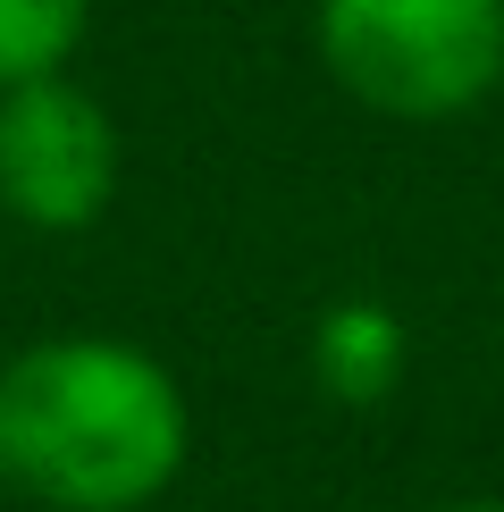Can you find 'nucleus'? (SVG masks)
Instances as JSON below:
<instances>
[{
  "label": "nucleus",
  "instance_id": "obj_3",
  "mask_svg": "<svg viewBox=\"0 0 504 512\" xmlns=\"http://www.w3.org/2000/svg\"><path fill=\"white\" fill-rule=\"evenodd\" d=\"M118 177L126 143L101 93H84L68 68L0 84V219L26 236H84L110 219Z\"/></svg>",
  "mask_w": 504,
  "mask_h": 512
},
{
  "label": "nucleus",
  "instance_id": "obj_2",
  "mask_svg": "<svg viewBox=\"0 0 504 512\" xmlns=\"http://www.w3.org/2000/svg\"><path fill=\"white\" fill-rule=\"evenodd\" d=\"M311 51L353 110L446 126L504 93V0H320Z\"/></svg>",
  "mask_w": 504,
  "mask_h": 512
},
{
  "label": "nucleus",
  "instance_id": "obj_5",
  "mask_svg": "<svg viewBox=\"0 0 504 512\" xmlns=\"http://www.w3.org/2000/svg\"><path fill=\"white\" fill-rule=\"evenodd\" d=\"M84 26H93V0H0V84L59 76Z\"/></svg>",
  "mask_w": 504,
  "mask_h": 512
},
{
  "label": "nucleus",
  "instance_id": "obj_4",
  "mask_svg": "<svg viewBox=\"0 0 504 512\" xmlns=\"http://www.w3.org/2000/svg\"><path fill=\"white\" fill-rule=\"evenodd\" d=\"M404 370H412V336H404V319L387 303L345 294V303H328L311 319V378H320L328 403L370 412V403H387L404 387Z\"/></svg>",
  "mask_w": 504,
  "mask_h": 512
},
{
  "label": "nucleus",
  "instance_id": "obj_1",
  "mask_svg": "<svg viewBox=\"0 0 504 512\" xmlns=\"http://www.w3.org/2000/svg\"><path fill=\"white\" fill-rule=\"evenodd\" d=\"M194 462L177 370L110 328H59L0 361V487L42 512H152Z\"/></svg>",
  "mask_w": 504,
  "mask_h": 512
},
{
  "label": "nucleus",
  "instance_id": "obj_6",
  "mask_svg": "<svg viewBox=\"0 0 504 512\" xmlns=\"http://www.w3.org/2000/svg\"><path fill=\"white\" fill-rule=\"evenodd\" d=\"M420 512H504V496H446V504H420Z\"/></svg>",
  "mask_w": 504,
  "mask_h": 512
}]
</instances>
